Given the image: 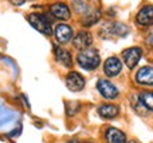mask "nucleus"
Here are the masks:
<instances>
[{
	"mask_svg": "<svg viewBox=\"0 0 153 143\" xmlns=\"http://www.w3.org/2000/svg\"><path fill=\"white\" fill-rule=\"evenodd\" d=\"M76 61L82 70L92 71V70H97L101 64V55L95 48H88L76 55Z\"/></svg>",
	"mask_w": 153,
	"mask_h": 143,
	"instance_id": "nucleus-1",
	"label": "nucleus"
},
{
	"mask_svg": "<svg viewBox=\"0 0 153 143\" xmlns=\"http://www.w3.org/2000/svg\"><path fill=\"white\" fill-rule=\"evenodd\" d=\"M27 20L37 31L43 33L44 36H51L53 34L51 20L45 14H43V13H31V14L27 16Z\"/></svg>",
	"mask_w": 153,
	"mask_h": 143,
	"instance_id": "nucleus-2",
	"label": "nucleus"
},
{
	"mask_svg": "<svg viewBox=\"0 0 153 143\" xmlns=\"http://www.w3.org/2000/svg\"><path fill=\"white\" fill-rule=\"evenodd\" d=\"M97 89H98L99 94L102 95L105 99H116L118 95H119L118 88L111 81H108V79H99L97 82Z\"/></svg>",
	"mask_w": 153,
	"mask_h": 143,
	"instance_id": "nucleus-3",
	"label": "nucleus"
},
{
	"mask_svg": "<svg viewBox=\"0 0 153 143\" xmlns=\"http://www.w3.org/2000/svg\"><path fill=\"white\" fill-rule=\"evenodd\" d=\"M122 57H123V61H125L126 67H128L129 70H133V68L137 65L140 57H142V48H140V47L126 48L125 51L122 53Z\"/></svg>",
	"mask_w": 153,
	"mask_h": 143,
	"instance_id": "nucleus-4",
	"label": "nucleus"
},
{
	"mask_svg": "<svg viewBox=\"0 0 153 143\" xmlns=\"http://www.w3.org/2000/svg\"><path fill=\"white\" fill-rule=\"evenodd\" d=\"M65 84L67 88L72 91V92H79L84 89L85 87V78L82 77L79 72L76 71H71L65 78Z\"/></svg>",
	"mask_w": 153,
	"mask_h": 143,
	"instance_id": "nucleus-5",
	"label": "nucleus"
},
{
	"mask_svg": "<svg viewBox=\"0 0 153 143\" xmlns=\"http://www.w3.org/2000/svg\"><path fill=\"white\" fill-rule=\"evenodd\" d=\"M92 41H94L92 34L89 31H79V33H76L75 37H72V45L78 51L88 50L91 47V44H92Z\"/></svg>",
	"mask_w": 153,
	"mask_h": 143,
	"instance_id": "nucleus-6",
	"label": "nucleus"
},
{
	"mask_svg": "<svg viewBox=\"0 0 153 143\" xmlns=\"http://www.w3.org/2000/svg\"><path fill=\"white\" fill-rule=\"evenodd\" d=\"M54 33H55V40H57L58 44H67L68 41H72V36H74L72 27L65 24V23L57 24Z\"/></svg>",
	"mask_w": 153,
	"mask_h": 143,
	"instance_id": "nucleus-7",
	"label": "nucleus"
},
{
	"mask_svg": "<svg viewBox=\"0 0 153 143\" xmlns=\"http://www.w3.org/2000/svg\"><path fill=\"white\" fill-rule=\"evenodd\" d=\"M122 71V62L118 57H109L104 62V72L106 77H118Z\"/></svg>",
	"mask_w": 153,
	"mask_h": 143,
	"instance_id": "nucleus-8",
	"label": "nucleus"
},
{
	"mask_svg": "<svg viewBox=\"0 0 153 143\" xmlns=\"http://www.w3.org/2000/svg\"><path fill=\"white\" fill-rule=\"evenodd\" d=\"M135 81L143 87H153V67H142L135 75Z\"/></svg>",
	"mask_w": 153,
	"mask_h": 143,
	"instance_id": "nucleus-9",
	"label": "nucleus"
},
{
	"mask_svg": "<svg viewBox=\"0 0 153 143\" xmlns=\"http://www.w3.org/2000/svg\"><path fill=\"white\" fill-rule=\"evenodd\" d=\"M129 33V30L125 24L122 23H111L106 28H104V31H101V36L104 37H125Z\"/></svg>",
	"mask_w": 153,
	"mask_h": 143,
	"instance_id": "nucleus-10",
	"label": "nucleus"
},
{
	"mask_svg": "<svg viewBox=\"0 0 153 143\" xmlns=\"http://www.w3.org/2000/svg\"><path fill=\"white\" fill-rule=\"evenodd\" d=\"M136 23L139 26H152L153 24V6H143L136 14Z\"/></svg>",
	"mask_w": 153,
	"mask_h": 143,
	"instance_id": "nucleus-11",
	"label": "nucleus"
},
{
	"mask_svg": "<svg viewBox=\"0 0 153 143\" xmlns=\"http://www.w3.org/2000/svg\"><path fill=\"white\" fill-rule=\"evenodd\" d=\"M50 11L58 20H68V19H71V10H70V7L65 3H54V4H51L50 6Z\"/></svg>",
	"mask_w": 153,
	"mask_h": 143,
	"instance_id": "nucleus-12",
	"label": "nucleus"
},
{
	"mask_svg": "<svg viewBox=\"0 0 153 143\" xmlns=\"http://www.w3.org/2000/svg\"><path fill=\"white\" fill-rule=\"evenodd\" d=\"M105 140L108 143H126V135L116 127H108L105 130Z\"/></svg>",
	"mask_w": 153,
	"mask_h": 143,
	"instance_id": "nucleus-13",
	"label": "nucleus"
},
{
	"mask_svg": "<svg viewBox=\"0 0 153 143\" xmlns=\"http://www.w3.org/2000/svg\"><path fill=\"white\" fill-rule=\"evenodd\" d=\"M54 55H55L57 62H60L61 65H64V67H71L72 65V57H71V54H70L68 50L55 45L54 47Z\"/></svg>",
	"mask_w": 153,
	"mask_h": 143,
	"instance_id": "nucleus-14",
	"label": "nucleus"
},
{
	"mask_svg": "<svg viewBox=\"0 0 153 143\" xmlns=\"http://www.w3.org/2000/svg\"><path fill=\"white\" fill-rule=\"evenodd\" d=\"M98 113L99 116H102L105 119H112V118L119 115V108L116 105L105 104V105H101L98 108Z\"/></svg>",
	"mask_w": 153,
	"mask_h": 143,
	"instance_id": "nucleus-15",
	"label": "nucleus"
},
{
	"mask_svg": "<svg viewBox=\"0 0 153 143\" xmlns=\"http://www.w3.org/2000/svg\"><path fill=\"white\" fill-rule=\"evenodd\" d=\"M139 104L142 105L146 110H153V92L152 91H145L137 96Z\"/></svg>",
	"mask_w": 153,
	"mask_h": 143,
	"instance_id": "nucleus-16",
	"label": "nucleus"
},
{
	"mask_svg": "<svg viewBox=\"0 0 153 143\" xmlns=\"http://www.w3.org/2000/svg\"><path fill=\"white\" fill-rule=\"evenodd\" d=\"M101 19V11L99 10H92L87 13L85 16L82 17V26L84 27H91L94 24H97Z\"/></svg>",
	"mask_w": 153,
	"mask_h": 143,
	"instance_id": "nucleus-17",
	"label": "nucleus"
},
{
	"mask_svg": "<svg viewBox=\"0 0 153 143\" xmlns=\"http://www.w3.org/2000/svg\"><path fill=\"white\" fill-rule=\"evenodd\" d=\"M20 130H22V129H14V132L9 133V136H14V135H19V133H20Z\"/></svg>",
	"mask_w": 153,
	"mask_h": 143,
	"instance_id": "nucleus-18",
	"label": "nucleus"
},
{
	"mask_svg": "<svg viewBox=\"0 0 153 143\" xmlns=\"http://www.w3.org/2000/svg\"><path fill=\"white\" fill-rule=\"evenodd\" d=\"M11 4H23V3H24V1H10Z\"/></svg>",
	"mask_w": 153,
	"mask_h": 143,
	"instance_id": "nucleus-19",
	"label": "nucleus"
},
{
	"mask_svg": "<svg viewBox=\"0 0 153 143\" xmlns=\"http://www.w3.org/2000/svg\"><path fill=\"white\" fill-rule=\"evenodd\" d=\"M128 143H137V142H135V140H131V142H128Z\"/></svg>",
	"mask_w": 153,
	"mask_h": 143,
	"instance_id": "nucleus-20",
	"label": "nucleus"
}]
</instances>
